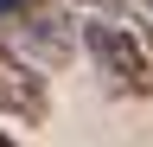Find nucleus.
I'll return each mask as SVG.
<instances>
[{"label":"nucleus","instance_id":"obj_2","mask_svg":"<svg viewBox=\"0 0 153 147\" xmlns=\"http://www.w3.org/2000/svg\"><path fill=\"white\" fill-rule=\"evenodd\" d=\"M45 109H51V96H45V77L19 58V51H7L0 45V115H19V122H45Z\"/></svg>","mask_w":153,"mask_h":147},{"label":"nucleus","instance_id":"obj_1","mask_svg":"<svg viewBox=\"0 0 153 147\" xmlns=\"http://www.w3.org/2000/svg\"><path fill=\"white\" fill-rule=\"evenodd\" d=\"M83 45H89L96 70H102L115 90L153 96V51H147V39H140L134 26H121V19H89V26H83Z\"/></svg>","mask_w":153,"mask_h":147},{"label":"nucleus","instance_id":"obj_4","mask_svg":"<svg viewBox=\"0 0 153 147\" xmlns=\"http://www.w3.org/2000/svg\"><path fill=\"white\" fill-rule=\"evenodd\" d=\"M38 7H45V0H0V26H26Z\"/></svg>","mask_w":153,"mask_h":147},{"label":"nucleus","instance_id":"obj_7","mask_svg":"<svg viewBox=\"0 0 153 147\" xmlns=\"http://www.w3.org/2000/svg\"><path fill=\"white\" fill-rule=\"evenodd\" d=\"M0 147H13V141H7V134H0Z\"/></svg>","mask_w":153,"mask_h":147},{"label":"nucleus","instance_id":"obj_6","mask_svg":"<svg viewBox=\"0 0 153 147\" xmlns=\"http://www.w3.org/2000/svg\"><path fill=\"white\" fill-rule=\"evenodd\" d=\"M140 7H147V13H153V0H140Z\"/></svg>","mask_w":153,"mask_h":147},{"label":"nucleus","instance_id":"obj_3","mask_svg":"<svg viewBox=\"0 0 153 147\" xmlns=\"http://www.w3.org/2000/svg\"><path fill=\"white\" fill-rule=\"evenodd\" d=\"M19 45H26V64H64L70 51H76V26L64 19V13H51V7H38L26 26H19Z\"/></svg>","mask_w":153,"mask_h":147},{"label":"nucleus","instance_id":"obj_5","mask_svg":"<svg viewBox=\"0 0 153 147\" xmlns=\"http://www.w3.org/2000/svg\"><path fill=\"white\" fill-rule=\"evenodd\" d=\"M83 7H108V0H83Z\"/></svg>","mask_w":153,"mask_h":147}]
</instances>
